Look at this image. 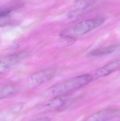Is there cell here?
<instances>
[{
    "label": "cell",
    "mask_w": 120,
    "mask_h": 121,
    "mask_svg": "<svg viewBox=\"0 0 120 121\" xmlns=\"http://www.w3.org/2000/svg\"><path fill=\"white\" fill-rule=\"evenodd\" d=\"M93 75L89 74L82 75L71 79L56 85L49 89V95L52 96H60L83 87L93 79Z\"/></svg>",
    "instance_id": "6da1fadb"
},
{
    "label": "cell",
    "mask_w": 120,
    "mask_h": 121,
    "mask_svg": "<svg viewBox=\"0 0 120 121\" xmlns=\"http://www.w3.org/2000/svg\"><path fill=\"white\" fill-rule=\"evenodd\" d=\"M106 19L104 16H99L82 21L71 29L63 31L61 33V35L62 37H74V35H85L103 25Z\"/></svg>",
    "instance_id": "7a4b0ae2"
},
{
    "label": "cell",
    "mask_w": 120,
    "mask_h": 121,
    "mask_svg": "<svg viewBox=\"0 0 120 121\" xmlns=\"http://www.w3.org/2000/svg\"><path fill=\"white\" fill-rule=\"evenodd\" d=\"M27 55V52H22L7 55L1 58L0 62V72H4L17 64Z\"/></svg>",
    "instance_id": "3957f363"
},
{
    "label": "cell",
    "mask_w": 120,
    "mask_h": 121,
    "mask_svg": "<svg viewBox=\"0 0 120 121\" xmlns=\"http://www.w3.org/2000/svg\"><path fill=\"white\" fill-rule=\"evenodd\" d=\"M55 73V70L51 68L44 69L36 72L30 78V84L33 87L39 86L53 78Z\"/></svg>",
    "instance_id": "277c9868"
},
{
    "label": "cell",
    "mask_w": 120,
    "mask_h": 121,
    "mask_svg": "<svg viewBox=\"0 0 120 121\" xmlns=\"http://www.w3.org/2000/svg\"><path fill=\"white\" fill-rule=\"evenodd\" d=\"M120 111L114 109H108L101 110L91 116L87 121H109L117 116Z\"/></svg>",
    "instance_id": "5b68a950"
},
{
    "label": "cell",
    "mask_w": 120,
    "mask_h": 121,
    "mask_svg": "<svg viewBox=\"0 0 120 121\" xmlns=\"http://www.w3.org/2000/svg\"><path fill=\"white\" fill-rule=\"evenodd\" d=\"M66 105V102L60 96L56 97L44 104L42 106V111L46 112L61 110L65 108Z\"/></svg>",
    "instance_id": "8992f818"
},
{
    "label": "cell",
    "mask_w": 120,
    "mask_h": 121,
    "mask_svg": "<svg viewBox=\"0 0 120 121\" xmlns=\"http://www.w3.org/2000/svg\"><path fill=\"white\" fill-rule=\"evenodd\" d=\"M120 68V58L113 61L99 69L94 76L95 78L103 77L115 72Z\"/></svg>",
    "instance_id": "52a82bcc"
},
{
    "label": "cell",
    "mask_w": 120,
    "mask_h": 121,
    "mask_svg": "<svg viewBox=\"0 0 120 121\" xmlns=\"http://www.w3.org/2000/svg\"><path fill=\"white\" fill-rule=\"evenodd\" d=\"M119 46L117 45H113L99 49L94 50L90 52L91 56H99L111 54L119 49Z\"/></svg>",
    "instance_id": "ba28073f"
},
{
    "label": "cell",
    "mask_w": 120,
    "mask_h": 121,
    "mask_svg": "<svg viewBox=\"0 0 120 121\" xmlns=\"http://www.w3.org/2000/svg\"><path fill=\"white\" fill-rule=\"evenodd\" d=\"M17 90L11 85H6L1 87L0 89V99H5L15 94Z\"/></svg>",
    "instance_id": "9c48e42d"
},
{
    "label": "cell",
    "mask_w": 120,
    "mask_h": 121,
    "mask_svg": "<svg viewBox=\"0 0 120 121\" xmlns=\"http://www.w3.org/2000/svg\"><path fill=\"white\" fill-rule=\"evenodd\" d=\"M95 0H77L75 1L74 5L75 10L82 11L91 6Z\"/></svg>",
    "instance_id": "30bf717a"
},
{
    "label": "cell",
    "mask_w": 120,
    "mask_h": 121,
    "mask_svg": "<svg viewBox=\"0 0 120 121\" xmlns=\"http://www.w3.org/2000/svg\"><path fill=\"white\" fill-rule=\"evenodd\" d=\"M82 11L78 10H74L71 11L68 13L67 16L70 20L75 21L79 19L82 16Z\"/></svg>",
    "instance_id": "8fae6325"
},
{
    "label": "cell",
    "mask_w": 120,
    "mask_h": 121,
    "mask_svg": "<svg viewBox=\"0 0 120 121\" xmlns=\"http://www.w3.org/2000/svg\"><path fill=\"white\" fill-rule=\"evenodd\" d=\"M34 121H51V119L48 117H44L37 119Z\"/></svg>",
    "instance_id": "7c38bea8"
},
{
    "label": "cell",
    "mask_w": 120,
    "mask_h": 121,
    "mask_svg": "<svg viewBox=\"0 0 120 121\" xmlns=\"http://www.w3.org/2000/svg\"><path fill=\"white\" fill-rule=\"evenodd\" d=\"M117 52V54L120 55V49H118Z\"/></svg>",
    "instance_id": "4fadbf2b"
}]
</instances>
